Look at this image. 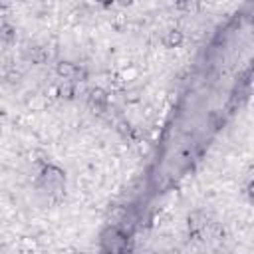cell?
<instances>
[{
    "label": "cell",
    "instance_id": "1",
    "mask_svg": "<svg viewBox=\"0 0 254 254\" xmlns=\"http://www.w3.org/2000/svg\"><path fill=\"white\" fill-rule=\"evenodd\" d=\"M58 73L64 79H75V77L81 75V69L71 62H62V64H58Z\"/></svg>",
    "mask_w": 254,
    "mask_h": 254
},
{
    "label": "cell",
    "instance_id": "2",
    "mask_svg": "<svg viewBox=\"0 0 254 254\" xmlns=\"http://www.w3.org/2000/svg\"><path fill=\"white\" fill-rule=\"evenodd\" d=\"M177 4H179V8H183V10L190 12V10H196V6H198V0H179Z\"/></svg>",
    "mask_w": 254,
    "mask_h": 254
}]
</instances>
